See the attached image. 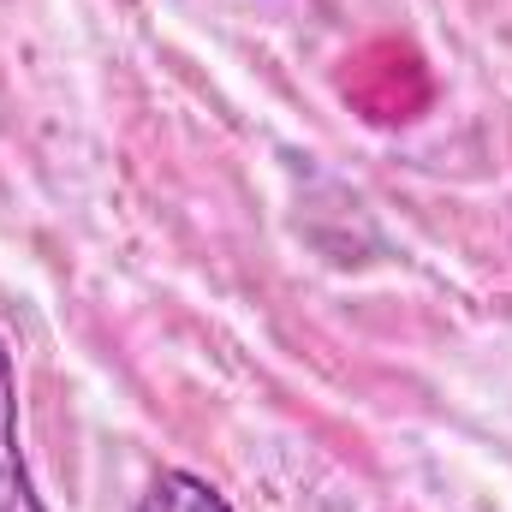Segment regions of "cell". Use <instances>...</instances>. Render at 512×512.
Returning a JSON list of instances; mask_svg holds the SVG:
<instances>
[{
	"label": "cell",
	"instance_id": "cell-1",
	"mask_svg": "<svg viewBox=\"0 0 512 512\" xmlns=\"http://www.w3.org/2000/svg\"><path fill=\"white\" fill-rule=\"evenodd\" d=\"M0 512H42L30 465L18 453V376H12L6 340H0Z\"/></svg>",
	"mask_w": 512,
	"mask_h": 512
},
{
	"label": "cell",
	"instance_id": "cell-2",
	"mask_svg": "<svg viewBox=\"0 0 512 512\" xmlns=\"http://www.w3.org/2000/svg\"><path fill=\"white\" fill-rule=\"evenodd\" d=\"M137 512H233V501H227L215 483H203L197 471H161V477L143 489Z\"/></svg>",
	"mask_w": 512,
	"mask_h": 512
}]
</instances>
